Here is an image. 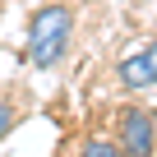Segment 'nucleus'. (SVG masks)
<instances>
[{
	"label": "nucleus",
	"mask_w": 157,
	"mask_h": 157,
	"mask_svg": "<svg viewBox=\"0 0 157 157\" xmlns=\"http://www.w3.org/2000/svg\"><path fill=\"white\" fill-rule=\"evenodd\" d=\"M69 33H74V14L65 5H42L28 19V60L37 69L60 65L65 51H69Z\"/></svg>",
	"instance_id": "nucleus-1"
},
{
	"label": "nucleus",
	"mask_w": 157,
	"mask_h": 157,
	"mask_svg": "<svg viewBox=\"0 0 157 157\" xmlns=\"http://www.w3.org/2000/svg\"><path fill=\"white\" fill-rule=\"evenodd\" d=\"M116 143L125 157H157V129H152V116L143 106H125L120 111V125H116Z\"/></svg>",
	"instance_id": "nucleus-2"
},
{
	"label": "nucleus",
	"mask_w": 157,
	"mask_h": 157,
	"mask_svg": "<svg viewBox=\"0 0 157 157\" xmlns=\"http://www.w3.org/2000/svg\"><path fill=\"white\" fill-rule=\"evenodd\" d=\"M116 78H120L129 93H143V88H152V83H157V42H148L139 56H125V60L116 65Z\"/></svg>",
	"instance_id": "nucleus-3"
},
{
	"label": "nucleus",
	"mask_w": 157,
	"mask_h": 157,
	"mask_svg": "<svg viewBox=\"0 0 157 157\" xmlns=\"http://www.w3.org/2000/svg\"><path fill=\"white\" fill-rule=\"evenodd\" d=\"M78 157H125L120 143H106V139H88L83 148H78Z\"/></svg>",
	"instance_id": "nucleus-4"
},
{
	"label": "nucleus",
	"mask_w": 157,
	"mask_h": 157,
	"mask_svg": "<svg viewBox=\"0 0 157 157\" xmlns=\"http://www.w3.org/2000/svg\"><path fill=\"white\" fill-rule=\"evenodd\" d=\"M14 120H19V111H14L10 102H0V139H5V134L14 129Z\"/></svg>",
	"instance_id": "nucleus-5"
}]
</instances>
